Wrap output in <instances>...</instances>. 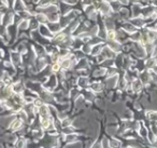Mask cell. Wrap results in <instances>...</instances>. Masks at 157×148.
<instances>
[{
    "label": "cell",
    "mask_w": 157,
    "mask_h": 148,
    "mask_svg": "<svg viewBox=\"0 0 157 148\" xmlns=\"http://www.w3.org/2000/svg\"><path fill=\"white\" fill-rule=\"evenodd\" d=\"M59 69V65H57V64H56V65H54V66H53V70H55V72H56V70H58Z\"/></svg>",
    "instance_id": "obj_10"
},
{
    "label": "cell",
    "mask_w": 157,
    "mask_h": 148,
    "mask_svg": "<svg viewBox=\"0 0 157 148\" xmlns=\"http://www.w3.org/2000/svg\"><path fill=\"white\" fill-rule=\"evenodd\" d=\"M21 126H22V121H21V120H15V121L12 123L11 128H12V130L13 131H15V130H18Z\"/></svg>",
    "instance_id": "obj_1"
},
{
    "label": "cell",
    "mask_w": 157,
    "mask_h": 148,
    "mask_svg": "<svg viewBox=\"0 0 157 148\" xmlns=\"http://www.w3.org/2000/svg\"><path fill=\"white\" fill-rule=\"evenodd\" d=\"M3 88H5V83H3V82H0V91L2 90Z\"/></svg>",
    "instance_id": "obj_11"
},
{
    "label": "cell",
    "mask_w": 157,
    "mask_h": 148,
    "mask_svg": "<svg viewBox=\"0 0 157 148\" xmlns=\"http://www.w3.org/2000/svg\"><path fill=\"white\" fill-rule=\"evenodd\" d=\"M38 20H39L40 22H44V21H45V16H44V15H41V14H39V15H38Z\"/></svg>",
    "instance_id": "obj_9"
},
{
    "label": "cell",
    "mask_w": 157,
    "mask_h": 148,
    "mask_svg": "<svg viewBox=\"0 0 157 148\" xmlns=\"http://www.w3.org/2000/svg\"><path fill=\"white\" fill-rule=\"evenodd\" d=\"M14 90L16 91V93H18V92H21V91L23 90L22 84H21V83H18L17 85H15V87H14Z\"/></svg>",
    "instance_id": "obj_4"
},
{
    "label": "cell",
    "mask_w": 157,
    "mask_h": 148,
    "mask_svg": "<svg viewBox=\"0 0 157 148\" xmlns=\"http://www.w3.org/2000/svg\"><path fill=\"white\" fill-rule=\"evenodd\" d=\"M134 89H135V91H138L140 89V82L139 81H135V83H134Z\"/></svg>",
    "instance_id": "obj_6"
},
{
    "label": "cell",
    "mask_w": 157,
    "mask_h": 148,
    "mask_svg": "<svg viewBox=\"0 0 157 148\" xmlns=\"http://www.w3.org/2000/svg\"><path fill=\"white\" fill-rule=\"evenodd\" d=\"M108 38H109V39H114V38H115V34H114V32H113V30H110V32H108Z\"/></svg>",
    "instance_id": "obj_5"
},
{
    "label": "cell",
    "mask_w": 157,
    "mask_h": 148,
    "mask_svg": "<svg viewBox=\"0 0 157 148\" xmlns=\"http://www.w3.org/2000/svg\"><path fill=\"white\" fill-rule=\"evenodd\" d=\"M155 72H157V66H156V67H155Z\"/></svg>",
    "instance_id": "obj_13"
},
{
    "label": "cell",
    "mask_w": 157,
    "mask_h": 148,
    "mask_svg": "<svg viewBox=\"0 0 157 148\" xmlns=\"http://www.w3.org/2000/svg\"><path fill=\"white\" fill-rule=\"evenodd\" d=\"M24 145H25V142H24L23 139H19V141H18V142H17V145H16V148H24V147H25Z\"/></svg>",
    "instance_id": "obj_3"
},
{
    "label": "cell",
    "mask_w": 157,
    "mask_h": 148,
    "mask_svg": "<svg viewBox=\"0 0 157 148\" xmlns=\"http://www.w3.org/2000/svg\"><path fill=\"white\" fill-rule=\"evenodd\" d=\"M148 116L151 117L153 120H157V112H152V114H148Z\"/></svg>",
    "instance_id": "obj_7"
},
{
    "label": "cell",
    "mask_w": 157,
    "mask_h": 148,
    "mask_svg": "<svg viewBox=\"0 0 157 148\" xmlns=\"http://www.w3.org/2000/svg\"><path fill=\"white\" fill-rule=\"evenodd\" d=\"M69 66H70V61H69V59H65L63 62V64H61V67L68 68Z\"/></svg>",
    "instance_id": "obj_2"
},
{
    "label": "cell",
    "mask_w": 157,
    "mask_h": 148,
    "mask_svg": "<svg viewBox=\"0 0 157 148\" xmlns=\"http://www.w3.org/2000/svg\"><path fill=\"white\" fill-rule=\"evenodd\" d=\"M67 124H69V121H68V120H65V121H63V126H66Z\"/></svg>",
    "instance_id": "obj_12"
},
{
    "label": "cell",
    "mask_w": 157,
    "mask_h": 148,
    "mask_svg": "<svg viewBox=\"0 0 157 148\" xmlns=\"http://www.w3.org/2000/svg\"><path fill=\"white\" fill-rule=\"evenodd\" d=\"M27 26H28L27 21H26V22H23L22 24H21V28H22V29H24V28H27Z\"/></svg>",
    "instance_id": "obj_8"
}]
</instances>
